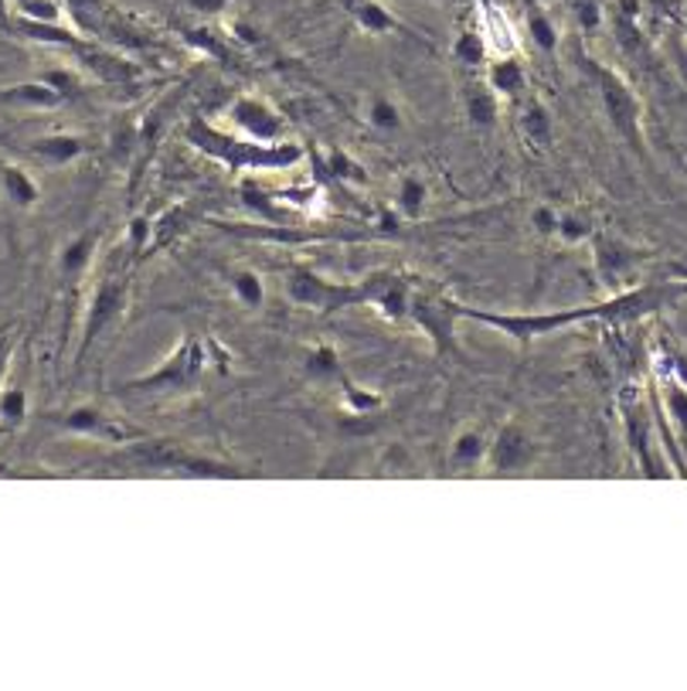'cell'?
Segmentation results:
<instances>
[{
    "label": "cell",
    "instance_id": "1f68e13d",
    "mask_svg": "<svg viewBox=\"0 0 687 691\" xmlns=\"http://www.w3.org/2000/svg\"><path fill=\"white\" fill-rule=\"evenodd\" d=\"M592 235H595V229H592V222L586 215H579V211H562L558 215L555 239L562 245H582V242H592Z\"/></svg>",
    "mask_w": 687,
    "mask_h": 691
},
{
    "label": "cell",
    "instance_id": "8992f818",
    "mask_svg": "<svg viewBox=\"0 0 687 691\" xmlns=\"http://www.w3.org/2000/svg\"><path fill=\"white\" fill-rule=\"evenodd\" d=\"M619 416L626 429V444L634 450L637 463L643 466L647 477H671V466L656 457V439H661V426L650 420V409L640 396V389L626 385L619 392Z\"/></svg>",
    "mask_w": 687,
    "mask_h": 691
},
{
    "label": "cell",
    "instance_id": "484cf974",
    "mask_svg": "<svg viewBox=\"0 0 687 691\" xmlns=\"http://www.w3.org/2000/svg\"><path fill=\"white\" fill-rule=\"evenodd\" d=\"M395 208L402 218H409V222H419L429 208V184L419 174H406L395 191Z\"/></svg>",
    "mask_w": 687,
    "mask_h": 691
},
{
    "label": "cell",
    "instance_id": "9a60e30c",
    "mask_svg": "<svg viewBox=\"0 0 687 691\" xmlns=\"http://www.w3.org/2000/svg\"><path fill=\"white\" fill-rule=\"evenodd\" d=\"M24 154L41 168H69L85 154V141L72 133H45L24 144Z\"/></svg>",
    "mask_w": 687,
    "mask_h": 691
},
{
    "label": "cell",
    "instance_id": "5bb4252c",
    "mask_svg": "<svg viewBox=\"0 0 687 691\" xmlns=\"http://www.w3.org/2000/svg\"><path fill=\"white\" fill-rule=\"evenodd\" d=\"M653 412L671 423V433L656 423V426H661V436L671 439V444L677 439V444L687 447V385L680 378L661 381V392H656V399H653Z\"/></svg>",
    "mask_w": 687,
    "mask_h": 691
},
{
    "label": "cell",
    "instance_id": "f546056e",
    "mask_svg": "<svg viewBox=\"0 0 687 691\" xmlns=\"http://www.w3.org/2000/svg\"><path fill=\"white\" fill-rule=\"evenodd\" d=\"M340 392H343L340 396L343 409H348L351 416H358V420L371 416V412H382V405H385V399H382L378 389H367V385H358L351 378H343V389Z\"/></svg>",
    "mask_w": 687,
    "mask_h": 691
},
{
    "label": "cell",
    "instance_id": "8fae6325",
    "mask_svg": "<svg viewBox=\"0 0 687 691\" xmlns=\"http://www.w3.org/2000/svg\"><path fill=\"white\" fill-rule=\"evenodd\" d=\"M592 269H595L599 283L619 293L634 283V276L640 269V256L634 253V248H626L623 242L595 232L592 235Z\"/></svg>",
    "mask_w": 687,
    "mask_h": 691
},
{
    "label": "cell",
    "instance_id": "60d3db41",
    "mask_svg": "<svg viewBox=\"0 0 687 691\" xmlns=\"http://www.w3.org/2000/svg\"><path fill=\"white\" fill-rule=\"evenodd\" d=\"M11 362H14V338L0 335V385H4V378L11 372Z\"/></svg>",
    "mask_w": 687,
    "mask_h": 691
},
{
    "label": "cell",
    "instance_id": "603a6c76",
    "mask_svg": "<svg viewBox=\"0 0 687 691\" xmlns=\"http://www.w3.org/2000/svg\"><path fill=\"white\" fill-rule=\"evenodd\" d=\"M96 248H99V242H96L93 232H82V235H75V239H69V242L62 245V253H59V269H62L65 280H75V276H82L85 269H89V266L96 263Z\"/></svg>",
    "mask_w": 687,
    "mask_h": 691
},
{
    "label": "cell",
    "instance_id": "e575fe53",
    "mask_svg": "<svg viewBox=\"0 0 687 691\" xmlns=\"http://www.w3.org/2000/svg\"><path fill=\"white\" fill-rule=\"evenodd\" d=\"M21 4V17H32V21H48V24H62L65 8L59 0H17Z\"/></svg>",
    "mask_w": 687,
    "mask_h": 691
},
{
    "label": "cell",
    "instance_id": "ffe728a7",
    "mask_svg": "<svg viewBox=\"0 0 687 691\" xmlns=\"http://www.w3.org/2000/svg\"><path fill=\"white\" fill-rule=\"evenodd\" d=\"M518 130H521V136L528 141V147L545 150V147L552 144V133H555V123H552L549 106H545V102H538V99H531V102L521 109V117H518Z\"/></svg>",
    "mask_w": 687,
    "mask_h": 691
},
{
    "label": "cell",
    "instance_id": "9c48e42d",
    "mask_svg": "<svg viewBox=\"0 0 687 691\" xmlns=\"http://www.w3.org/2000/svg\"><path fill=\"white\" fill-rule=\"evenodd\" d=\"M361 287V300L371 303L385 320L391 324H406L409 311H412V296H415V280L398 269H375L371 276L358 283Z\"/></svg>",
    "mask_w": 687,
    "mask_h": 691
},
{
    "label": "cell",
    "instance_id": "ab89813d",
    "mask_svg": "<svg viewBox=\"0 0 687 691\" xmlns=\"http://www.w3.org/2000/svg\"><path fill=\"white\" fill-rule=\"evenodd\" d=\"M194 45H202L212 59H228V48L221 45V41H215V35L212 32H194V38H191Z\"/></svg>",
    "mask_w": 687,
    "mask_h": 691
},
{
    "label": "cell",
    "instance_id": "30bf717a",
    "mask_svg": "<svg viewBox=\"0 0 687 691\" xmlns=\"http://www.w3.org/2000/svg\"><path fill=\"white\" fill-rule=\"evenodd\" d=\"M538 457V444L534 436L521 426V423H507L497 429V436H491V450H486V474H525V470L534 466Z\"/></svg>",
    "mask_w": 687,
    "mask_h": 691
},
{
    "label": "cell",
    "instance_id": "ba28073f",
    "mask_svg": "<svg viewBox=\"0 0 687 691\" xmlns=\"http://www.w3.org/2000/svg\"><path fill=\"white\" fill-rule=\"evenodd\" d=\"M409 320L433 341L436 354H453L456 351V324L463 320L460 300L446 296L443 290L433 287H415Z\"/></svg>",
    "mask_w": 687,
    "mask_h": 691
},
{
    "label": "cell",
    "instance_id": "4fadbf2b",
    "mask_svg": "<svg viewBox=\"0 0 687 691\" xmlns=\"http://www.w3.org/2000/svg\"><path fill=\"white\" fill-rule=\"evenodd\" d=\"M228 120H232L242 133H249L255 144H279V136L286 130L282 113L255 96H239L232 106H228Z\"/></svg>",
    "mask_w": 687,
    "mask_h": 691
},
{
    "label": "cell",
    "instance_id": "f1b7e54d",
    "mask_svg": "<svg viewBox=\"0 0 687 691\" xmlns=\"http://www.w3.org/2000/svg\"><path fill=\"white\" fill-rule=\"evenodd\" d=\"M364 120L371 130H378V133H398L406 126V113H402V106H398L395 99L388 96H375L367 102L364 109Z\"/></svg>",
    "mask_w": 687,
    "mask_h": 691
},
{
    "label": "cell",
    "instance_id": "cb8c5ba5",
    "mask_svg": "<svg viewBox=\"0 0 687 691\" xmlns=\"http://www.w3.org/2000/svg\"><path fill=\"white\" fill-rule=\"evenodd\" d=\"M480 35H483L486 48L497 51L501 59H504V54H514V51H518V32H514V24H510L497 8H491V11L483 14Z\"/></svg>",
    "mask_w": 687,
    "mask_h": 691
},
{
    "label": "cell",
    "instance_id": "83f0119b",
    "mask_svg": "<svg viewBox=\"0 0 687 691\" xmlns=\"http://www.w3.org/2000/svg\"><path fill=\"white\" fill-rule=\"evenodd\" d=\"M467 117L483 126V130H491L501 117V96L491 89V86H473L467 89Z\"/></svg>",
    "mask_w": 687,
    "mask_h": 691
},
{
    "label": "cell",
    "instance_id": "4dcf8cb0",
    "mask_svg": "<svg viewBox=\"0 0 687 691\" xmlns=\"http://www.w3.org/2000/svg\"><path fill=\"white\" fill-rule=\"evenodd\" d=\"M32 412V402H27V392L21 385H0V426H21Z\"/></svg>",
    "mask_w": 687,
    "mask_h": 691
},
{
    "label": "cell",
    "instance_id": "8d00e7d4",
    "mask_svg": "<svg viewBox=\"0 0 687 691\" xmlns=\"http://www.w3.org/2000/svg\"><path fill=\"white\" fill-rule=\"evenodd\" d=\"M327 174H334L337 181H351V184H361V181H364V171L358 168V163H354L348 154H330V160H327Z\"/></svg>",
    "mask_w": 687,
    "mask_h": 691
},
{
    "label": "cell",
    "instance_id": "277c9868",
    "mask_svg": "<svg viewBox=\"0 0 687 691\" xmlns=\"http://www.w3.org/2000/svg\"><path fill=\"white\" fill-rule=\"evenodd\" d=\"M286 296H290L293 307H303L313 314H337V311L364 307L358 283H334L324 272L310 269L303 263L286 269Z\"/></svg>",
    "mask_w": 687,
    "mask_h": 691
},
{
    "label": "cell",
    "instance_id": "d590c367",
    "mask_svg": "<svg viewBox=\"0 0 687 691\" xmlns=\"http://www.w3.org/2000/svg\"><path fill=\"white\" fill-rule=\"evenodd\" d=\"M41 78L48 82V86H55V89H59L65 99H72V96L82 89V78H79V72H75V69H48Z\"/></svg>",
    "mask_w": 687,
    "mask_h": 691
},
{
    "label": "cell",
    "instance_id": "74e56055",
    "mask_svg": "<svg viewBox=\"0 0 687 691\" xmlns=\"http://www.w3.org/2000/svg\"><path fill=\"white\" fill-rule=\"evenodd\" d=\"M558 208L555 205H538L534 211H531V226H534V232L538 235H555V229H558Z\"/></svg>",
    "mask_w": 687,
    "mask_h": 691
},
{
    "label": "cell",
    "instance_id": "44dd1931",
    "mask_svg": "<svg viewBox=\"0 0 687 691\" xmlns=\"http://www.w3.org/2000/svg\"><path fill=\"white\" fill-rule=\"evenodd\" d=\"M486 86H491L497 96L514 99L528 89V72L518 59H514V54H504V59H497L491 69H486Z\"/></svg>",
    "mask_w": 687,
    "mask_h": 691
},
{
    "label": "cell",
    "instance_id": "7a4b0ae2",
    "mask_svg": "<svg viewBox=\"0 0 687 691\" xmlns=\"http://www.w3.org/2000/svg\"><path fill=\"white\" fill-rule=\"evenodd\" d=\"M212 348H215V341L188 335L154 372L123 381V389L140 392V396H194L208 375Z\"/></svg>",
    "mask_w": 687,
    "mask_h": 691
},
{
    "label": "cell",
    "instance_id": "52a82bcc",
    "mask_svg": "<svg viewBox=\"0 0 687 691\" xmlns=\"http://www.w3.org/2000/svg\"><path fill=\"white\" fill-rule=\"evenodd\" d=\"M592 65V75H595V89H599V102H603L606 117L613 123V130L623 136V141L634 147L640 157H643V133H640V123H643V106L637 99V93L626 86V82L603 69L599 62H589Z\"/></svg>",
    "mask_w": 687,
    "mask_h": 691
},
{
    "label": "cell",
    "instance_id": "7bdbcfd3",
    "mask_svg": "<svg viewBox=\"0 0 687 691\" xmlns=\"http://www.w3.org/2000/svg\"><path fill=\"white\" fill-rule=\"evenodd\" d=\"M191 4H194L197 11H218L221 0H191Z\"/></svg>",
    "mask_w": 687,
    "mask_h": 691
},
{
    "label": "cell",
    "instance_id": "f35d334b",
    "mask_svg": "<svg viewBox=\"0 0 687 691\" xmlns=\"http://www.w3.org/2000/svg\"><path fill=\"white\" fill-rule=\"evenodd\" d=\"M242 198H245V205H249V208H255L260 215H266V218H279V211H276L273 198H269V195H263V191L255 187V184H245V187H242Z\"/></svg>",
    "mask_w": 687,
    "mask_h": 691
},
{
    "label": "cell",
    "instance_id": "ee69618b",
    "mask_svg": "<svg viewBox=\"0 0 687 691\" xmlns=\"http://www.w3.org/2000/svg\"><path fill=\"white\" fill-rule=\"evenodd\" d=\"M11 17V0H0V24H8Z\"/></svg>",
    "mask_w": 687,
    "mask_h": 691
},
{
    "label": "cell",
    "instance_id": "4316f807",
    "mask_svg": "<svg viewBox=\"0 0 687 691\" xmlns=\"http://www.w3.org/2000/svg\"><path fill=\"white\" fill-rule=\"evenodd\" d=\"M303 372L317 381H330L343 375V357L334 344H317L303 354Z\"/></svg>",
    "mask_w": 687,
    "mask_h": 691
},
{
    "label": "cell",
    "instance_id": "5b68a950",
    "mask_svg": "<svg viewBox=\"0 0 687 691\" xmlns=\"http://www.w3.org/2000/svg\"><path fill=\"white\" fill-rule=\"evenodd\" d=\"M123 463L160 470V474H184V477H239V466L208 460L202 453H191L178 444H123Z\"/></svg>",
    "mask_w": 687,
    "mask_h": 691
},
{
    "label": "cell",
    "instance_id": "d4e9b609",
    "mask_svg": "<svg viewBox=\"0 0 687 691\" xmlns=\"http://www.w3.org/2000/svg\"><path fill=\"white\" fill-rule=\"evenodd\" d=\"M354 21L364 35L371 38H385V35H395V32H402V24H398V17L378 4V0H361V4L354 8Z\"/></svg>",
    "mask_w": 687,
    "mask_h": 691
},
{
    "label": "cell",
    "instance_id": "d6a6232c",
    "mask_svg": "<svg viewBox=\"0 0 687 691\" xmlns=\"http://www.w3.org/2000/svg\"><path fill=\"white\" fill-rule=\"evenodd\" d=\"M453 54H456V59H460L463 65H483L486 54H491V48H486V41H483L480 32H467V35L456 38Z\"/></svg>",
    "mask_w": 687,
    "mask_h": 691
},
{
    "label": "cell",
    "instance_id": "7402d4cb",
    "mask_svg": "<svg viewBox=\"0 0 687 691\" xmlns=\"http://www.w3.org/2000/svg\"><path fill=\"white\" fill-rule=\"evenodd\" d=\"M228 290H232V296L239 300V307L249 311V314L266 307V280H263V272H255L249 266H242V269H236L232 276H228Z\"/></svg>",
    "mask_w": 687,
    "mask_h": 691
},
{
    "label": "cell",
    "instance_id": "7c38bea8",
    "mask_svg": "<svg viewBox=\"0 0 687 691\" xmlns=\"http://www.w3.org/2000/svg\"><path fill=\"white\" fill-rule=\"evenodd\" d=\"M55 426H62L75 436H89V439H99V444H109V447H120V444H130V439H140L136 429L130 426H120L112 416H106V412L99 405H75V409H65L55 416Z\"/></svg>",
    "mask_w": 687,
    "mask_h": 691
},
{
    "label": "cell",
    "instance_id": "836d02e7",
    "mask_svg": "<svg viewBox=\"0 0 687 691\" xmlns=\"http://www.w3.org/2000/svg\"><path fill=\"white\" fill-rule=\"evenodd\" d=\"M528 27H531V38L541 51H555L558 48V27L545 11H531L528 14Z\"/></svg>",
    "mask_w": 687,
    "mask_h": 691
},
{
    "label": "cell",
    "instance_id": "e0dca14e",
    "mask_svg": "<svg viewBox=\"0 0 687 691\" xmlns=\"http://www.w3.org/2000/svg\"><path fill=\"white\" fill-rule=\"evenodd\" d=\"M194 226V211L188 202H178V205H170L167 211H160L154 218V229H150V245H147V256L150 253H160V248L167 245H174L181 235H188Z\"/></svg>",
    "mask_w": 687,
    "mask_h": 691
},
{
    "label": "cell",
    "instance_id": "6da1fadb",
    "mask_svg": "<svg viewBox=\"0 0 687 691\" xmlns=\"http://www.w3.org/2000/svg\"><path fill=\"white\" fill-rule=\"evenodd\" d=\"M687 287L684 283H671V287H634V290H619L616 296H610L606 303H589V307H568V311H518V314H504V311H480V307H467L460 303L463 320H477L483 327H494L501 335H507L514 344H534L541 338H552L562 327H576L582 320H626V317H640L650 311H661L667 300L684 296Z\"/></svg>",
    "mask_w": 687,
    "mask_h": 691
},
{
    "label": "cell",
    "instance_id": "ac0fdd59",
    "mask_svg": "<svg viewBox=\"0 0 687 691\" xmlns=\"http://www.w3.org/2000/svg\"><path fill=\"white\" fill-rule=\"evenodd\" d=\"M0 191L21 211H32L41 202V184L32 178V171L17 168V163H0Z\"/></svg>",
    "mask_w": 687,
    "mask_h": 691
},
{
    "label": "cell",
    "instance_id": "b9f144b4",
    "mask_svg": "<svg viewBox=\"0 0 687 691\" xmlns=\"http://www.w3.org/2000/svg\"><path fill=\"white\" fill-rule=\"evenodd\" d=\"M579 21H582L586 32H592V27L599 24V4H595V0H586V4L579 8Z\"/></svg>",
    "mask_w": 687,
    "mask_h": 691
},
{
    "label": "cell",
    "instance_id": "2e32d148",
    "mask_svg": "<svg viewBox=\"0 0 687 691\" xmlns=\"http://www.w3.org/2000/svg\"><path fill=\"white\" fill-rule=\"evenodd\" d=\"M0 102L4 106H14V109H38V113H45V109H59L65 106L69 99L48 86L45 78H32V82H17V86H4L0 89Z\"/></svg>",
    "mask_w": 687,
    "mask_h": 691
},
{
    "label": "cell",
    "instance_id": "d6986e66",
    "mask_svg": "<svg viewBox=\"0 0 687 691\" xmlns=\"http://www.w3.org/2000/svg\"><path fill=\"white\" fill-rule=\"evenodd\" d=\"M486 450H491V436H486L483 429H477V426H467V429H460V433L453 436V444H449V463L460 466V470L483 466Z\"/></svg>",
    "mask_w": 687,
    "mask_h": 691
},
{
    "label": "cell",
    "instance_id": "3957f363",
    "mask_svg": "<svg viewBox=\"0 0 687 691\" xmlns=\"http://www.w3.org/2000/svg\"><path fill=\"white\" fill-rule=\"evenodd\" d=\"M136 256L126 253H112L103 263L99 283L89 296V307H85V324H82V344H79V357L89 354V348L96 344V338H103L106 330L117 324L130 303V263Z\"/></svg>",
    "mask_w": 687,
    "mask_h": 691
}]
</instances>
